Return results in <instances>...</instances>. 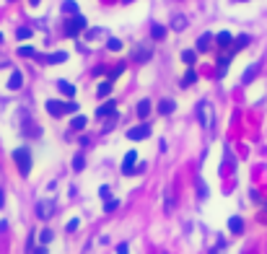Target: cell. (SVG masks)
<instances>
[{"mask_svg": "<svg viewBox=\"0 0 267 254\" xmlns=\"http://www.w3.org/2000/svg\"><path fill=\"white\" fill-rule=\"evenodd\" d=\"M37 3H39V0H31V5H37Z\"/></svg>", "mask_w": 267, "mask_h": 254, "instance_id": "obj_42", "label": "cell"}, {"mask_svg": "<svg viewBox=\"0 0 267 254\" xmlns=\"http://www.w3.org/2000/svg\"><path fill=\"white\" fill-rule=\"evenodd\" d=\"M5 63H8V60H5V57H0V65H5Z\"/></svg>", "mask_w": 267, "mask_h": 254, "instance_id": "obj_41", "label": "cell"}, {"mask_svg": "<svg viewBox=\"0 0 267 254\" xmlns=\"http://www.w3.org/2000/svg\"><path fill=\"white\" fill-rule=\"evenodd\" d=\"M257 73H260V65H249V70L241 75V83H252V80L257 78Z\"/></svg>", "mask_w": 267, "mask_h": 254, "instance_id": "obj_16", "label": "cell"}, {"mask_svg": "<svg viewBox=\"0 0 267 254\" xmlns=\"http://www.w3.org/2000/svg\"><path fill=\"white\" fill-rule=\"evenodd\" d=\"M125 3H133V0H125Z\"/></svg>", "mask_w": 267, "mask_h": 254, "instance_id": "obj_43", "label": "cell"}, {"mask_svg": "<svg viewBox=\"0 0 267 254\" xmlns=\"http://www.w3.org/2000/svg\"><path fill=\"white\" fill-rule=\"evenodd\" d=\"M164 197H166V213H171L174 210V194H171V190L164 192Z\"/></svg>", "mask_w": 267, "mask_h": 254, "instance_id": "obj_28", "label": "cell"}, {"mask_svg": "<svg viewBox=\"0 0 267 254\" xmlns=\"http://www.w3.org/2000/svg\"><path fill=\"white\" fill-rule=\"evenodd\" d=\"M249 42H252V39L247 37V34H241V37H239V39H236L234 44H231V55H234L236 50H241V47H247V44H249Z\"/></svg>", "mask_w": 267, "mask_h": 254, "instance_id": "obj_19", "label": "cell"}, {"mask_svg": "<svg viewBox=\"0 0 267 254\" xmlns=\"http://www.w3.org/2000/svg\"><path fill=\"white\" fill-rule=\"evenodd\" d=\"M158 254H166V252H158Z\"/></svg>", "mask_w": 267, "mask_h": 254, "instance_id": "obj_45", "label": "cell"}, {"mask_svg": "<svg viewBox=\"0 0 267 254\" xmlns=\"http://www.w3.org/2000/svg\"><path fill=\"white\" fill-rule=\"evenodd\" d=\"M127 252H130V247H127V244H120L117 247V254H127Z\"/></svg>", "mask_w": 267, "mask_h": 254, "instance_id": "obj_38", "label": "cell"}, {"mask_svg": "<svg viewBox=\"0 0 267 254\" xmlns=\"http://www.w3.org/2000/svg\"><path fill=\"white\" fill-rule=\"evenodd\" d=\"M197 120H200L202 130H213V109L207 101H200L197 104Z\"/></svg>", "mask_w": 267, "mask_h": 254, "instance_id": "obj_3", "label": "cell"}, {"mask_svg": "<svg viewBox=\"0 0 267 254\" xmlns=\"http://www.w3.org/2000/svg\"><path fill=\"white\" fill-rule=\"evenodd\" d=\"M31 254H47V249H44V244H42V247H39L37 252H31Z\"/></svg>", "mask_w": 267, "mask_h": 254, "instance_id": "obj_40", "label": "cell"}, {"mask_svg": "<svg viewBox=\"0 0 267 254\" xmlns=\"http://www.w3.org/2000/svg\"><path fill=\"white\" fill-rule=\"evenodd\" d=\"M55 210H57L55 200H39L37 202V215L42 218V221H50V218L55 215Z\"/></svg>", "mask_w": 267, "mask_h": 254, "instance_id": "obj_4", "label": "cell"}, {"mask_svg": "<svg viewBox=\"0 0 267 254\" xmlns=\"http://www.w3.org/2000/svg\"><path fill=\"white\" fill-rule=\"evenodd\" d=\"M63 10H65V13H78V3H75V0H65V3H63Z\"/></svg>", "mask_w": 267, "mask_h": 254, "instance_id": "obj_24", "label": "cell"}, {"mask_svg": "<svg viewBox=\"0 0 267 254\" xmlns=\"http://www.w3.org/2000/svg\"><path fill=\"white\" fill-rule=\"evenodd\" d=\"M83 166H86V158H83V156H75V158H73V169H75V171H80Z\"/></svg>", "mask_w": 267, "mask_h": 254, "instance_id": "obj_33", "label": "cell"}, {"mask_svg": "<svg viewBox=\"0 0 267 254\" xmlns=\"http://www.w3.org/2000/svg\"><path fill=\"white\" fill-rule=\"evenodd\" d=\"M83 127H86V117H80V114H78V117L73 120V125H70V130H83Z\"/></svg>", "mask_w": 267, "mask_h": 254, "instance_id": "obj_27", "label": "cell"}, {"mask_svg": "<svg viewBox=\"0 0 267 254\" xmlns=\"http://www.w3.org/2000/svg\"><path fill=\"white\" fill-rule=\"evenodd\" d=\"M150 37H153V39H164L166 37V26L153 24V26H150Z\"/></svg>", "mask_w": 267, "mask_h": 254, "instance_id": "obj_21", "label": "cell"}, {"mask_svg": "<svg viewBox=\"0 0 267 254\" xmlns=\"http://www.w3.org/2000/svg\"><path fill=\"white\" fill-rule=\"evenodd\" d=\"M171 29H177V31L187 29V18H184V16H174L171 18Z\"/></svg>", "mask_w": 267, "mask_h": 254, "instance_id": "obj_22", "label": "cell"}, {"mask_svg": "<svg viewBox=\"0 0 267 254\" xmlns=\"http://www.w3.org/2000/svg\"><path fill=\"white\" fill-rule=\"evenodd\" d=\"M213 34H202V37L200 39H197V50H200V52H207V50H210V44H213Z\"/></svg>", "mask_w": 267, "mask_h": 254, "instance_id": "obj_13", "label": "cell"}, {"mask_svg": "<svg viewBox=\"0 0 267 254\" xmlns=\"http://www.w3.org/2000/svg\"><path fill=\"white\" fill-rule=\"evenodd\" d=\"M21 86H24V75H21V70H13L8 78V91H18Z\"/></svg>", "mask_w": 267, "mask_h": 254, "instance_id": "obj_10", "label": "cell"}, {"mask_svg": "<svg viewBox=\"0 0 267 254\" xmlns=\"http://www.w3.org/2000/svg\"><path fill=\"white\" fill-rule=\"evenodd\" d=\"M55 239V234H52V231L50 228H44L42 231V234H39V241H42V244H50V241Z\"/></svg>", "mask_w": 267, "mask_h": 254, "instance_id": "obj_26", "label": "cell"}, {"mask_svg": "<svg viewBox=\"0 0 267 254\" xmlns=\"http://www.w3.org/2000/svg\"><path fill=\"white\" fill-rule=\"evenodd\" d=\"M127 137L130 140H145V137H150V125H137L133 130H127Z\"/></svg>", "mask_w": 267, "mask_h": 254, "instance_id": "obj_6", "label": "cell"}, {"mask_svg": "<svg viewBox=\"0 0 267 254\" xmlns=\"http://www.w3.org/2000/svg\"><path fill=\"white\" fill-rule=\"evenodd\" d=\"M99 34H101V29H91V31L86 34V37H88V39H96V37H99Z\"/></svg>", "mask_w": 267, "mask_h": 254, "instance_id": "obj_35", "label": "cell"}, {"mask_svg": "<svg viewBox=\"0 0 267 254\" xmlns=\"http://www.w3.org/2000/svg\"><path fill=\"white\" fill-rule=\"evenodd\" d=\"M150 55H153V50H150L148 44H137V50L133 52V57H135L137 63H148V60H150Z\"/></svg>", "mask_w": 267, "mask_h": 254, "instance_id": "obj_7", "label": "cell"}, {"mask_svg": "<svg viewBox=\"0 0 267 254\" xmlns=\"http://www.w3.org/2000/svg\"><path fill=\"white\" fill-rule=\"evenodd\" d=\"M78 109V104H73V101H55V99H50L47 101V112L52 114V117H63V114H73Z\"/></svg>", "mask_w": 267, "mask_h": 254, "instance_id": "obj_2", "label": "cell"}, {"mask_svg": "<svg viewBox=\"0 0 267 254\" xmlns=\"http://www.w3.org/2000/svg\"><path fill=\"white\" fill-rule=\"evenodd\" d=\"M13 161H16V166L21 171V177H29V171H31V151L29 148H16Z\"/></svg>", "mask_w": 267, "mask_h": 254, "instance_id": "obj_1", "label": "cell"}, {"mask_svg": "<svg viewBox=\"0 0 267 254\" xmlns=\"http://www.w3.org/2000/svg\"><path fill=\"white\" fill-rule=\"evenodd\" d=\"M122 73H125V65H122V63H120V65H114L112 70H109V80H112V78H117V75H122Z\"/></svg>", "mask_w": 267, "mask_h": 254, "instance_id": "obj_29", "label": "cell"}, {"mask_svg": "<svg viewBox=\"0 0 267 254\" xmlns=\"http://www.w3.org/2000/svg\"><path fill=\"white\" fill-rule=\"evenodd\" d=\"M174 109H177V104H174L171 99H164V101L158 104V112H161V114H171Z\"/></svg>", "mask_w": 267, "mask_h": 254, "instance_id": "obj_18", "label": "cell"}, {"mask_svg": "<svg viewBox=\"0 0 267 254\" xmlns=\"http://www.w3.org/2000/svg\"><path fill=\"white\" fill-rule=\"evenodd\" d=\"M78 226H80V221H75V218H73V221H70V223H67V231H75Z\"/></svg>", "mask_w": 267, "mask_h": 254, "instance_id": "obj_36", "label": "cell"}, {"mask_svg": "<svg viewBox=\"0 0 267 254\" xmlns=\"http://www.w3.org/2000/svg\"><path fill=\"white\" fill-rule=\"evenodd\" d=\"M18 55H21V57H37V50H34V47H21Z\"/></svg>", "mask_w": 267, "mask_h": 254, "instance_id": "obj_30", "label": "cell"}, {"mask_svg": "<svg viewBox=\"0 0 267 254\" xmlns=\"http://www.w3.org/2000/svg\"><path fill=\"white\" fill-rule=\"evenodd\" d=\"M135 112H137V117H140V120H145L148 114H150V101H148V99H143V101L135 107Z\"/></svg>", "mask_w": 267, "mask_h": 254, "instance_id": "obj_15", "label": "cell"}, {"mask_svg": "<svg viewBox=\"0 0 267 254\" xmlns=\"http://www.w3.org/2000/svg\"><path fill=\"white\" fill-rule=\"evenodd\" d=\"M16 37H18V39H29V37H31V29H29V26H21V29L16 31Z\"/></svg>", "mask_w": 267, "mask_h": 254, "instance_id": "obj_31", "label": "cell"}, {"mask_svg": "<svg viewBox=\"0 0 267 254\" xmlns=\"http://www.w3.org/2000/svg\"><path fill=\"white\" fill-rule=\"evenodd\" d=\"M42 63H47V65H55V63H65L67 60V55L65 52H52V55H44V57H39Z\"/></svg>", "mask_w": 267, "mask_h": 254, "instance_id": "obj_11", "label": "cell"}, {"mask_svg": "<svg viewBox=\"0 0 267 254\" xmlns=\"http://www.w3.org/2000/svg\"><path fill=\"white\" fill-rule=\"evenodd\" d=\"M57 88H60L67 99H73V96H75V86H73V83H67V80H57Z\"/></svg>", "mask_w": 267, "mask_h": 254, "instance_id": "obj_14", "label": "cell"}, {"mask_svg": "<svg viewBox=\"0 0 267 254\" xmlns=\"http://www.w3.org/2000/svg\"><path fill=\"white\" fill-rule=\"evenodd\" d=\"M107 47H109L112 52H120V50H122V42H120V39H109Z\"/></svg>", "mask_w": 267, "mask_h": 254, "instance_id": "obj_32", "label": "cell"}, {"mask_svg": "<svg viewBox=\"0 0 267 254\" xmlns=\"http://www.w3.org/2000/svg\"><path fill=\"white\" fill-rule=\"evenodd\" d=\"M3 205H5V192L0 190V210H3Z\"/></svg>", "mask_w": 267, "mask_h": 254, "instance_id": "obj_39", "label": "cell"}, {"mask_svg": "<svg viewBox=\"0 0 267 254\" xmlns=\"http://www.w3.org/2000/svg\"><path fill=\"white\" fill-rule=\"evenodd\" d=\"M114 109H117V107H114V101H112V99H109V101H104L101 107L96 109V120H104V117H112V114H114Z\"/></svg>", "mask_w": 267, "mask_h": 254, "instance_id": "obj_8", "label": "cell"}, {"mask_svg": "<svg viewBox=\"0 0 267 254\" xmlns=\"http://www.w3.org/2000/svg\"><path fill=\"white\" fill-rule=\"evenodd\" d=\"M96 94L104 99V96H109L112 94V80H101V83H99V88H96Z\"/></svg>", "mask_w": 267, "mask_h": 254, "instance_id": "obj_20", "label": "cell"}, {"mask_svg": "<svg viewBox=\"0 0 267 254\" xmlns=\"http://www.w3.org/2000/svg\"><path fill=\"white\" fill-rule=\"evenodd\" d=\"M135 161H137L135 151H130V153L125 156V161H122V171H125V174H135Z\"/></svg>", "mask_w": 267, "mask_h": 254, "instance_id": "obj_9", "label": "cell"}, {"mask_svg": "<svg viewBox=\"0 0 267 254\" xmlns=\"http://www.w3.org/2000/svg\"><path fill=\"white\" fill-rule=\"evenodd\" d=\"M117 207H120V200H107V205H104V210L112 213V210H117Z\"/></svg>", "mask_w": 267, "mask_h": 254, "instance_id": "obj_34", "label": "cell"}, {"mask_svg": "<svg viewBox=\"0 0 267 254\" xmlns=\"http://www.w3.org/2000/svg\"><path fill=\"white\" fill-rule=\"evenodd\" d=\"M228 228H231V234H241V231H244V221H241L239 215H234L228 221Z\"/></svg>", "mask_w": 267, "mask_h": 254, "instance_id": "obj_17", "label": "cell"}, {"mask_svg": "<svg viewBox=\"0 0 267 254\" xmlns=\"http://www.w3.org/2000/svg\"><path fill=\"white\" fill-rule=\"evenodd\" d=\"M195 80H197V73H195L192 67H190V70H187V75H184V80H182V88H187V86H192Z\"/></svg>", "mask_w": 267, "mask_h": 254, "instance_id": "obj_23", "label": "cell"}, {"mask_svg": "<svg viewBox=\"0 0 267 254\" xmlns=\"http://www.w3.org/2000/svg\"><path fill=\"white\" fill-rule=\"evenodd\" d=\"M99 194H101L104 200H109V187H101V190H99Z\"/></svg>", "mask_w": 267, "mask_h": 254, "instance_id": "obj_37", "label": "cell"}, {"mask_svg": "<svg viewBox=\"0 0 267 254\" xmlns=\"http://www.w3.org/2000/svg\"><path fill=\"white\" fill-rule=\"evenodd\" d=\"M182 60H184V63H187V65L192 67V65H195V60H197V55H195L192 50H184V52H182Z\"/></svg>", "mask_w": 267, "mask_h": 254, "instance_id": "obj_25", "label": "cell"}, {"mask_svg": "<svg viewBox=\"0 0 267 254\" xmlns=\"http://www.w3.org/2000/svg\"><path fill=\"white\" fill-rule=\"evenodd\" d=\"M215 42H218V47H223V50H231V44H234V37H231L228 31H220L218 37H215Z\"/></svg>", "mask_w": 267, "mask_h": 254, "instance_id": "obj_12", "label": "cell"}, {"mask_svg": "<svg viewBox=\"0 0 267 254\" xmlns=\"http://www.w3.org/2000/svg\"><path fill=\"white\" fill-rule=\"evenodd\" d=\"M236 3H244V0H236Z\"/></svg>", "mask_w": 267, "mask_h": 254, "instance_id": "obj_44", "label": "cell"}, {"mask_svg": "<svg viewBox=\"0 0 267 254\" xmlns=\"http://www.w3.org/2000/svg\"><path fill=\"white\" fill-rule=\"evenodd\" d=\"M86 26H88V24H86V18L80 16V13H75V16H73V21H67V34H70V37H75V34H80Z\"/></svg>", "mask_w": 267, "mask_h": 254, "instance_id": "obj_5", "label": "cell"}]
</instances>
